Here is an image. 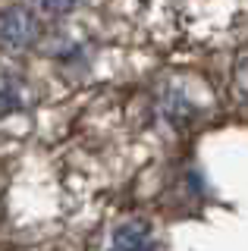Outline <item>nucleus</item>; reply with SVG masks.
I'll return each instance as SVG.
<instances>
[{
  "label": "nucleus",
  "instance_id": "obj_2",
  "mask_svg": "<svg viewBox=\"0 0 248 251\" xmlns=\"http://www.w3.org/2000/svg\"><path fill=\"white\" fill-rule=\"evenodd\" d=\"M110 251H157V242H154V232L145 223H123L120 229L113 232Z\"/></svg>",
  "mask_w": 248,
  "mask_h": 251
},
{
  "label": "nucleus",
  "instance_id": "obj_3",
  "mask_svg": "<svg viewBox=\"0 0 248 251\" xmlns=\"http://www.w3.org/2000/svg\"><path fill=\"white\" fill-rule=\"evenodd\" d=\"M35 3L41 6V10H48V13H69L79 0H35Z\"/></svg>",
  "mask_w": 248,
  "mask_h": 251
},
{
  "label": "nucleus",
  "instance_id": "obj_1",
  "mask_svg": "<svg viewBox=\"0 0 248 251\" xmlns=\"http://www.w3.org/2000/svg\"><path fill=\"white\" fill-rule=\"evenodd\" d=\"M38 38V19L22 6H10L0 13V41L10 50H25Z\"/></svg>",
  "mask_w": 248,
  "mask_h": 251
}]
</instances>
